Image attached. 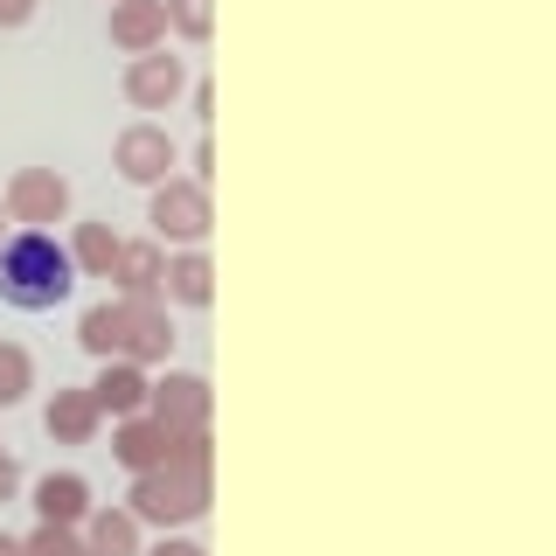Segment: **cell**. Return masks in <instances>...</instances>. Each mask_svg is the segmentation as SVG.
Returning <instances> with one entry per match:
<instances>
[{
  "mask_svg": "<svg viewBox=\"0 0 556 556\" xmlns=\"http://www.w3.org/2000/svg\"><path fill=\"white\" fill-rule=\"evenodd\" d=\"M167 42V8L161 0H112V49L126 56H147V49Z\"/></svg>",
  "mask_w": 556,
  "mask_h": 556,
  "instance_id": "cell-12",
  "label": "cell"
},
{
  "mask_svg": "<svg viewBox=\"0 0 556 556\" xmlns=\"http://www.w3.org/2000/svg\"><path fill=\"white\" fill-rule=\"evenodd\" d=\"M63 251H70V265H77V278H112L118 251H126V237H118L112 223H77V237H70Z\"/></svg>",
  "mask_w": 556,
  "mask_h": 556,
  "instance_id": "cell-15",
  "label": "cell"
},
{
  "mask_svg": "<svg viewBox=\"0 0 556 556\" xmlns=\"http://www.w3.org/2000/svg\"><path fill=\"white\" fill-rule=\"evenodd\" d=\"M174 161H181V153H174L167 126H147V118H139V126H126V132L112 139V167L126 174V181H139V188H161V181H174Z\"/></svg>",
  "mask_w": 556,
  "mask_h": 556,
  "instance_id": "cell-6",
  "label": "cell"
},
{
  "mask_svg": "<svg viewBox=\"0 0 556 556\" xmlns=\"http://www.w3.org/2000/svg\"><path fill=\"white\" fill-rule=\"evenodd\" d=\"M84 549H91V556H139L132 508H91V515H84Z\"/></svg>",
  "mask_w": 556,
  "mask_h": 556,
  "instance_id": "cell-17",
  "label": "cell"
},
{
  "mask_svg": "<svg viewBox=\"0 0 556 556\" xmlns=\"http://www.w3.org/2000/svg\"><path fill=\"white\" fill-rule=\"evenodd\" d=\"M35 22V0H0V28H22Z\"/></svg>",
  "mask_w": 556,
  "mask_h": 556,
  "instance_id": "cell-23",
  "label": "cell"
},
{
  "mask_svg": "<svg viewBox=\"0 0 556 556\" xmlns=\"http://www.w3.org/2000/svg\"><path fill=\"white\" fill-rule=\"evenodd\" d=\"M77 341H84V355H98V362L126 355V300H98L77 320Z\"/></svg>",
  "mask_w": 556,
  "mask_h": 556,
  "instance_id": "cell-18",
  "label": "cell"
},
{
  "mask_svg": "<svg viewBox=\"0 0 556 556\" xmlns=\"http://www.w3.org/2000/svg\"><path fill=\"white\" fill-rule=\"evenodd\" d=\"M8 223H22V230H49V223L70 216V181L56 167H14L8 181Z\"/></svg>",
  "mask_w": 556,
  "mask_h": 556,
  "instance_id": "cell-5",
  "label": "cell"
},
{
  "mask_svg": "<svg viewBox=\"0 0 556 556\" xmlns=\"http://www.w3.org/2000/svg\"><path fill=\"white\" fill-rule=\"evenodd\" d=\"M14 494H22V466H14V459H8V452H0V508H8V501H14Z\"/></svg>",
  "mask_w": 556,
  "mask_h": 556,
  "instance_id": "cell-22",
  "label": "cell"
},
{
  "mask_svg": "<svg viewBox=\"0 0 556 556\" xmlns=\"http://www.w3.org/2000/svg\"><path fill=\"white\" fill-rule=\"evenodd\" d=\"M84 556H91V549H84Z\"/></svg>",
  "mask_w": 556,
  "mask_h": 556,
  "instance_id": "cell-27",
  "label": "cell"
},
{
  "mask_svg": "<svg viewBox=\"0 0 556 556\" xmlns=\"http://www.w3.org/2000/svg\"><path fill=\"white\" fill-rule=\"evenodd\" d=\"M147 223H153V243H195L208 237V188L202 181H161L153 188V208H147Z\"/></svg>",
  "mask_w": 556,
  "mask_h": 556,
  "instance_id": "cell-3",
  "label": "cell"
},
{
  "mask_svg": "<svg viewBox=\"0 0 556 556\" xmlns=\"http://www.w3.org/2000/svg\"><path fill=\"white\" fill-rule=\"evenodd\" d=\"M22 549L28 556H84V535L63 529V521H35V529L22 535Z\"/></svg>",
  "mask_w": 556,
  "mask_h": 556,
  "instance_id": "cell-21",
  "label": "cell"
},
{
  "mask_svg": "<svg viewBox=\"0 0 556 556\" xmlns=\"http://www.w3.org/2000/svg\"><path fill=\"white\" fill-rule=\"evenodd\" d=\"M174 355V320H167V300H126V362L153 369V362Z\"/></svg>",
  "mask_w": 556,
  "mask_h": 556,
  "instance_id": "cell-10",
  "label": "cell"
},
{
  "mask_svg": "<svg viewBox=\"0 0 556 556\" xmlns=\"http://www.w3.org/2000/svg\"><path fill=\"white\" fill-rule=\"evenodd\" d=\"M84 390H91V404H98L104 417H139V410H147L153 376L139 369V362L112 355V362H98V382H84Z\"/></svg>",
  "mask_w": 556,
  "mask_h": 556,
  "instance_id": "cell-8",
  "label": "cell"
},
{
  "mask_svg": "<svg viewBox=\"0 0 556 556\" xmlns=\"http://www.w3.org/2000/svg\"><path fill=\"white\" fill-rule=\"evenodd\" d=\"M98 425H104V410L91 404V390H56V396H49V410H42V431L56 445H91Z\"/></svg>",
  "mask_w": 556,
  "mask_h": 556,
  "instance_id": "cell-14",
  "label": "cell"
},
{
  "mask_svg": "<svg viewBox=\"0 0 556 556\" xmlns=\"http://www.w3.org/2000/svg\"><path fill=\"white\" fill-rule=\"evenodd\" d=\"M161 278H167V251L161 243H126L112 265V300H161Z\"/></svg>",
  "mask_w": 556,
  "mask_h": 556,
  "instance_id": "cell-11",
  "label": "cell"
},
{
  "mask_svg": "<svg viewBox=\"0 0 556 556\" xmlns=\"http://www.w3.org/2000/svg\"><path fill=\"white\" fill-rule=\"evenodd\" d=\"M167 452H174V431L153 425L147 410H139V417H118V425H112V459L126 466V473H153V466H167Z\"/></svg>",
  "mask_w": 556,
  "mask_h": 556,
  "instance_id": "cell-9",
  "label": "cell"
},
{
  "mask_svg": "<svg viewBox=\"0 0 556 556\" xmlns=\"http://www.w3.org/2000/svg\"><path fill=\"white\" fill-rule=\"evenodd\" d=\"M139 556H208V549H202V543H188V535H167L161 549H139Z\"/></svg>",
  "mask_w": 556,
  "mask_h": 556,
  "instance_id": "cell-24",
  "label": "cell"
},
{
  "mask_svg": "<svg viewBox=\"0 0 556 556\" xmlns=\"http://www.w3.org/2000/svg\"><path fill=\"white\" fill-rule=\"evenodd\" d=\"M208 382L202 376H188V369H167L161 382L147 390V417L153 425H167L174 439H195V431H208Z\"/></svg>",
  "mask_w": 556,
  "mask_h": 556,
  "instance_id": "cell-4",
  "label": "cell"
},
{
  "mask_svg": "<svg viewBox=\"0 0 556 556\" xmlns=\"http://www.w3.org/2000/svg\"><path fill=\"white\" fill-rule=\"evenodd\" d=\"M77 292V265L49 230H22L0 243V300L22 313H49Z\"/></svg>",
  "mask_w": 556,
  "mask_h": 556,
  "instance_id": "cell-2",
  "label": "cell"
},
{
  "mask_svg": "<svg viewBox=\"0 0 556 556\" xmlns=\"http://www.w3.org/2000/svg\"><path fill=\"white\" fill-rule=\"evenodd\" d=\"M167 8V28L188 35V42H208V28H216V0H161Z\"/></svg>",
  "mask_w": 556,
  "mask_h": 556,
  "instance_id": "cell-20",
  "label": "cell"
},
{
  "mask_svg": "<svg viewBox=\"0 0 556 556\" xmlns=\"http://www.w3.org/2000/svg\"><path fill=\"white\" fill-rule=\"evenodd\" d=\"M181 91H188V70L181 56H167V42L126 63V104H139V112H167Z\"/></svg>",
  "mask_w": 556,
  "mask_h": 556,
  "instance_id": "cell-7",
  "label": "cell"
},
{
  "mask_svg": "<svg viewBox=\"0 0 556 556\" xmlns=\"http://www.w3.org/2000/svg\"><path fill=\"white\" fill-rule=\"evenodd\" d=\"M126 508H132L139 529H188V521H202V508H208V431L174 439L167 466L132 473Z\"/></svg>",
  "mask_w": 556,
  "mask_h": 556,
  "instance_id": "cell-1",
  "label": "cell"
},
{
  "mask_svg": "<svg viewBox=\"0 0 556 556\" xmlns=\"http://www.w3.org/2000/svg\"><path fill=\"white\" fill-rule=\"evenodd\" d=\"M161 300H174V306H208V300H216V265H208L202 251H181V257H167Z\"/></svg>",
  "mask_w": 556,
  "mask_h": 556,
  "instance_id": "cell-16",
  "label": "cell"
},
{
  "mask_svg": "<svg viewBox=\"0 0 556 556\" xmlns=\"http://www.w3.org/2000/svg\"><path fill=\"white\" fill-rule=\"evenodd\" d=\"M0 243H8V202H0Z\"/></svg>",
  "mask_w": 556,
  "mask_h": 556,
  "instance_id": "cell-26",
  "label": "cell"
},
{
  "mask_svg": "<svg viewBox=\"0 0 556 556\" xmlns=\"http://www.w3.org/2000/svg\"><path fill=\"white\" fill-rule=\"evenodd\" d=\"M0 556H28V549H22V535H8V529H0Z\"/></svg>",
  "mask_w": 556,
  "mask_h": 556,
  "instance_id": "cell-25",
  "label": "cell"
},
{
  "mask_svg": "<svg viewBox=\"0 0 556 556\" xmlns=\"http://www.w3.org/2000/svg\"><path fill=\"white\" fill-rule=\"evenodd\" d=\"M35 390V362L22 341H0V410H14L22 396Z\"/></svg>",
  "mask_w": 556,
  "mask_h": 556,
  "instance_id": "cell-19",
  "label": "cell"
},
{
  "mask_svg": "<svg viewBox=\"0 0 556 556\" xmlns=\"http://www.w3.org/2000/svg\"><path fill=\"white\" fill-rule=\"evenodd\" d=\"M35 515L42 521H63V529H84V515H91V480L84 473H42L35 480Z\"/></svg>",
  "mask_w": 556,
  "mask_h": 556,
  "instance_id": "cell-13",
  "label": "cell"
}]
</instances>
